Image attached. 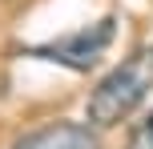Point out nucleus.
<instances>
[{
    "label": "nucleus",
    "instance_id": "obj_1",
    "mask_svg": "<svg viewBox=\"0 0 153 149\" xmlns=\"http://www.w3.org/2000/svg\"><path fill=\"white\" fill-rule=\"evenodd\" d=\"M149 93H153V44L137 48L109 77H101V85L89 93V105H85L89 125L93 129H113L121 121H129L145 105Z\"/></svg>",
    "mask_w": 153,
    "mask_h": 149
},
{
    "label": "nucleus",
    "instance_id": "obj_2",
    "mask_svg": "<svg viewBox=\"0 0 153 149\" xmlns=\"http://www.w3.org/2000/svg\"><path fill=\"white\" fill-rule=\"evenodd\" d=\"M113 28H117L113 16H101V20L89 24V28H76V32H69V36L48 40V44H32L28 56L65 64V69H73V73H89L93 64L105 56V48L113 44Z\"/></svg>",
    "mask_w": 153,
    "mask_h": 149
},
{
    "label": "nucleus",
    "instance_id": "obj_4",
    "mask_svg": "<svg viewBox=\"0 0 153 149\" xmlns=\"http://www.w3.org/2000/svg\"><path fill=\"white\" fill-rule=\"evenodd\" d=\"M125 149H153V113L129 133V145H125Z\"/></svg>",
    "mask_w": 153,
    "mask_h": 149
},
{
    "label": "nucleus",
    "instance_id": "obj_3",
    "mask_svg": "<svg viewBox=\"0 0 153 149\" xmlns=\"http://www.w3.org/2000/svg\"><path fill=\"white\" fill-rule=\"evenodd\" d=\"M12 149H101V137L93 125H81V121H53L24 133Z\"/></svg>",
    "mask_w": 153,
    "mask_h": 149
}]
</instances>
